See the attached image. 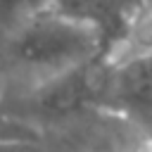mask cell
<instances>
[{"mask_svg": "<svg viewBox=\"0 0 152 152\" xmlns=\"http://www.w3.org/2000/svg\"><path fill=\"white\" fill-rule=\"evenodd\" d=\"M38 131L10 114H0V147L2 145H36Z\"/></svg>", "mask_w": 152, "mask_h": 152, "instance_id": "cell-5", "label": "cell"}, {"mask_svg": "<svg viewBox=\"0 0 152 152\" xmlns=\"http://www.w3.org/2000/svg\"><path fill=\"white\" fill-rule=\"evenodd\" d=\"M31 7H33L36 14L38 12H45V10H50V0H31Z\"/></svg>", "mask_w": 152, "mask_h": 152, "instance_id": "cell-8", "label": "cell"}, {"mask_svg": "<svg viewBox=\"0 0 152 152\" xmlns=\"http://www.w3.org/2000/svg\"><path fill=\"white\" fill-rule=\"evenodd\" d=\"M126 55H152V5L142 10V14L135 19L133 28L128 31L124 45L116 52V57Z\"/></svg>", "mask_w": 152, "mask_h": 152, "instance_id": "cell-4", "label": "cell"}, {"mask_svg": "<svg viewBox=\"0 0 152 152\" xmlns=\"http://www.w3.org/2000/svg\"><path fill=\"white\" fill-rule=\"evenodd\" d=\"M33 14L31 0H0V36L17 31Z\"/></svg>", "mask_w": 152, "mask_h": 152, "instance_id": "cell-6", "label": "cell"}, {"mask_svg": "<svg viewBox=\"0 0 152 152\" xmlns=\"http://www.w3.org/2000/svg\"><path fill=\"white\" fill-rule=\"evenodd\" d=\"M102 52V40L93 28L45 10L0 36V81L45 88L90 66Z\"/></svg>", "mask_w": 152, "mask_h": 152, "instance_id": "cell-1", "label": "cell"}, {"mask_svg": "<svg viewBox=\"0 0 152 152\" xmlns=\"http://www.w3.org/2000/svg\"><path fill=\"white\" fill-rule=\"evenodd\" d=\"M104 90L119 112L152 133V55L119 57Z\"/></svg>", "mask_w": 152, "mask_h": 152, "instance_id": "cell-3", "label": "cell"}, {"mask_svg": "<svg viewBox=\"0 0 152 152\" xmlns=\"http://www.w3.org/2000/svg\"><path fill=\"white\" fill-rule=\"evenodd\" d=\"M147 0H50V12L93 28L104 52H119Z\"/></svg>", "mask_w": 152, "mask_h": 152, "instance_id": "cell-2", "label": "cell"}, {"mask_svg": "<svg viewBox=\"0 0 152 152\" xmlns=\"http://www.w3.org/2000/svg\"><path fill=\"white\" fill-rule=\"evenodd\" d=\"M147 5H152V0H147Z\"/></svg>", "mask_w": 152, "mask_h": 152, "instance_id": "cell-9", "label": "cell"}, {"mask_svg": "<svg viewBox=\"0 0 152 152\" xmlns=\"http://www.w3.org/2000/svg\"><path fill=\"white\" fill-rule=\"evenodd\" d=\"M0 152H36L33 145H2Z\"/></svg>", "mask_w": 152, "mask_h": 152, "instance_id": "cell-7", "label": "cell"}]
</instances>
